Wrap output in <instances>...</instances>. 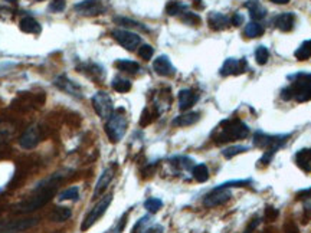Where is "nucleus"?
<instances>
[{
  "label": "nucleus",
  "instance_id": "obj_1",
  "mask_svg": "<svg viewBox=\"0 0 311 233\" xmlns=\"http://www.w3.org/2000/svg\"><path fill=\"white\" fill-rule=\"evenodd\" d=\"M57 187H51V189H39V190H33L32 196L19 202L18 204L13 206V212L19 214H28L38 210L40 207L46 206L52 197L55 196Z\"/></svg>",
  "mask_w": 311,
  "mask_h": 233
},
{
  "label": "nucleus",
  "instance_id": "obj_2",
  "mask_svg": "<svg viewBox=\"0 0 311 233\" xmlns=\"http://www.w3.org/2000/svg\"><path fill=\"white\" fill-rule=\"evenodd\" d=\"M249 136V128L239 119H225L219 125V134L215 137V141L219 143H229L242 140Z\"/></svg>",
  "mask_w": 311,
  "mask_h": 233
},
{
  "label": "nucleus",
  "instance_id": "obj_3",
  "mask_svg": "<svg viewBox=\"0 0 311 233\" xmlns=\"http://www.w3.org/2000/svg\"><path fill=\"white\" fill-rule=\"evenodd\" d=\"M127 116L123 108H118L105 122V133L111 143H118L127 131Z\"/></svg>",
  "mask_w": 311,
  "mask_h": 233
},
{
  "label": "nucleus",
  "instance_id": "obj_4",
  "mask_svg": "<svg viewBox=\"0 0 311 233\" xmlns=\"http://www.w3.org/2000/svg\"><path fill=\"white\" fill-rule=\"evenodd\" d=\"M111 202H113V194L102 196L97 203H95V206H94V207L87 213V216L84 217L82 225H81V231L85 232V231H88L90 228H93L98 220L105 214L107 209H108L110 204H111Z\"/></svg>",
  "mask_w": 311,
  "mask_h": 233
},
{
  "label": "nucleus",
  "instance_id": "obj_5",
  "mask_svg": "<svg viewBox=\"0 0 311 233\" xmlns=\"http://www.w3.org/2000/svg\"><path fill=\"white\" fill-rule=\"evenodd\" d=\"M294 78L290 91L292 98H295L298 102L311 101V74H297Z\"/></svg>",
  "mask_w": 311,
  "mask_h": 233
},
{
  "label": "nucleus",
  "instance_id": "obj_6",
  "mask_svg": "<svg viewBox=\"0 0 311 233\" xmlns=\"http://www.w3.org/2000/svg\"><path fill=\"white\" fill-rule=\"evenodd\" d=\"M39 223V217H22L0 222V233H19L28 231Z\"/></svg>",
  "mask_w": 311,
  "mask_h": 233
},
{
  "label": "nucleus",
  "instance_id": "obj_7",
  "mask_svg": "<svg viewBox=\"0 0 311 233\" xmlns=\"http://www.w3.org/2000/svg\"><path fill=\"white\" fill-rule=\"evenodd\" d=\"M93 107H94L98 116H101L104 119H108L111 116V114L114 113L113 99L104 91H99L93 97Z\"/></svg>",
  "mask_w": 311,
  "mask_h": 233
},
{
  "label": "nucleus",
  "instance_id": "obj_8",
  "mask_svg": "<svg viewBox=\"0 0 311 233\" xmlns=\"http://www.w3.org/2000/svg\"><path fill=\"white\" fill-rule=\"evenodd\" d=\"M111 35L127 51H134L141 43V38L137 33L125 30V29H116V30H113Z\"/></svg>",
  "mask_w": 311,
  "mask_h": 233
},
{
  "label": "nucleus",
  "instance_id": "obj_9",
  "mask_svg": "<svg viewBox=\"0 0 311 233\" xmlns=\"http://www.w3.org/2000/svg\"><path fill=\"white\" fill-rule=\"evenodd\" d=\"M42 140V131L39 128V125L33 124V125H29L19 138V146L25 150H32L35 147H38V144Z\"/></svg>",
  "mask_w": 311,
  "mask_h": 233
},
{
  "label": "nucleus",
  "instance_id": "obj_10",
  "mask_svg": "<svg viewBox=\"0 0 311 233\" xmlns=\"http://www.w3.org/2000/svg\"><path fill=\"white\" fill-rule=\"evenodd\" d=\"M105 4L102 0H82L74 6V10L84 16H97L105 12Z\"/></svg>",
  "mask_w": 311,
  "mask_h": 233
},
{
  "label": "nucleus",
  "instance_id": "obj_11",
  "mask_svg": "<svg viewBox=\"0 0 311 233\" xmlns=\"http://www.w3.org/2000/svg\"><path fill=\"white\" fill-rule=\"evenodd\" d=\"M232 197V192L229 189H219L215 187L211 193H208L203 199V204L205 207H216L220 204H225L228 200H231Z\"/></svg>",
  "mask_w": 311,
  "mask_h": 233
},
{
  "label": "nucleus",
  "instance_id": "obj_12",
  "mask_svg": "<svg viewBox=\"0 0 311 233\" xmlns=\"http://www.w3.org/2000/svg\"><path fill=\"white\" fill-rule=\"evenodd\" d=\"M54 85H55L58 89H61L62 92H65V94H68V95H71V97L78 98V99H81V98L84 97V95H82L81 87L78 85L75 81L69 79L66 75H59V77L54 81Z\"/></svg>",
  "mask_w": 311,
  "mask_h": 233
},
{
  "label": "nucleus",
  "instance_id": "obj_13",
  "mask_svg": "<svg viewBox=\"0 0 311 233\" xmlns=\"http://www.w3.org/2000/svg\"><path fill=\"white\" fill-rule=\"evenodd\" d=\"M245 68H247V60L245 59H238L229 58L226 59L222 65V68L219 69V74L222 77H228V75H238V74H242L245 72Z\"/></svg>",
  "mask_w": 311,
  "mask_h": 233
},
{
  "label": "nucleus",
  "instance_id": "obj_14",
  "mask_svg": "<svg viewBox=\"0 0 311 233\" xmlns=\"http://www.w3.org/2000/svg\"><path fill=\"white\" fill-rule=\"evenodd\" d=\"M153 69H155L156 74L160 75V77H173L176 74V68L170 62L169 57H166V55H160L158 58L155 59Z\"/></svg>",
  "mask_w": 311,
  "mask_h": 233
},
{
  "label": "nucleus",
  "instance_id": "obj_15",
  "mask_svg": "<svg viewBox=\"0 0 311 233\" xmlns=\"http://www.w3.org/2000/svg\"><path fill=\"white\" fill-rule=\"evenodd\" d=\"M114 173H116L114 167H107V169L101 173L99 178H98L97 184H95L94 193H93V197H94V199H98L99 196L104 194V192L107 190V187L110 186V183H111V180H113V177H114Z\"/></svg>",
  "mask_w": 311,
  "mask_h": 233
},
{
  "label": "nucleus",
  "instance_id": "obj_16",
  "mask_svg": "<svg viewBox=\"0 0 311 233\" xmlns=\"http://www.w3.org/2000/svg\"><path fill=\"white\" fill-rule=\"evenodd\" d=\"M196 101H197V94L192 89H182L179 92V108L182 111L192 108Z\"/></svg>",
  "mask_w": 311,
  "mask_h": 233
},
{
  "label": "nucleus",
  "instance_id": "obj_17",
  "mask_svg": "<svg viewBox=\"0 0 311 233\" xmlns=\"http://www.w3.org/2000/svg\"><path fill=\"white\" fill-rule=\"evenodd\" d=\"M208 23L209 26L214 29V30H223L229 26L231 20L228 19L225 15L222 13H218V12H211L208 15Z\"/></svg>",
  "mask_w": 311,
  "mask_h": 233
},
{
  "label": "nucleus",
  "instance_id": "obj_18",
  "mask_svg": "<svg viewBox=\"0 0 311 233\" xmlns=\"http://www.w3.org/2000/svg\"><path fill=\"white\" fill-rule=\"evenodd\" d=\"M19 28L22 32L25 33H31V35H39L42 32V26L39 25L36 19H33L32 16H25L20 20Z\"/></svg>",
  "mask_w": 311,
  "mask_h": 233
},
{
  "label": "nucleus",
  "instance_id": "obj_19",
  "mask_svg": "<svg viewBox=\"0 0 311 233\" xmlns=\"http://www.w3.org/2000/svg\"><path fill=\"white\" fill-rule=\"evenodd\" d=\"M294 23H295V16H294V13H290V12L288 13H281L275 19V26L281 32H291L294 29Z\"/></svg>",
  "mask_w": 311,
  "mask_h": 233
},
{
  "label": "nucleus",
  "instance_id": "obj_20",
  "mask_svg": "<svg viewBox=\"0 0 311 233\" xmlns=\"http://www.w3.org/2000/svg\"><path fill=\"white\" fill-rule=\"evenodd\" d=\"M77 69H79V72H84L87 77L94 79V81H99L104 78V69L95 63H84V65L77 66Z\"/></svg>",
  "mask_w": 311,
  "mask_h": 233
},
{
  "label": "nucleus",
  "instance_id": "obj_21",
  "mask_svg": "<svg viewBox=\"0 0 311 233\" xmlns=\"http://www.w3.org/2000/svg\"><path fill=\"white\" fill-rule=\"evenodd\" d=\"M295 163L297 166L306 172L310 173L311 172V148H303L295 154Z\"/></svg>",
  "mask_w": 311,
  "mask_h": 233
},
{
  "label": "nucleus",
  "instance_id": "obj_22",
  "mask_svg": "<svg viewBox=\"0 0 311 233\" xmlns=\"http://www.w3.org/2000/svg\"><path fill=\"white\" fill-rule=\"evenodd\" d=\"M71 216H72V210L69 207H66V206H58V207H55L49 213V220L57 222V223H62V222L69 220Z\"/></svg>",
  "mask_w": 311,
  "mask_h": 233
},
{
  "label": "nucleus",
  "instance_id": "obj_23",
  "mask_svg": "<svg viewBox=\"0 0 311 233\" xmlns=\"http://www.w3.org/2000/svg\"><path fill=\"white\" fill-rule=\"evenodd\" d=\"M199 118H200L199 113H186V114L176 116L173 119V125H176V127H189V125L196 124L199 121Z\"/></svg>",
  "mask_w": 311,
  "mask_h": 233
},
{
  "label": "nucleus",
  "instance_id": "obj_24",
  "mask_svg": "<svg viewBox=\"0 0 311 233\" xmlns=\"http://www.w3.org/2000/svg\"><path fill=\"white\" fill-rule=\"evenodd\" d=\"M114 65L120 71H124V72H128V74H136L140 71V65L134 60H128V59H118V60H116Z\"/></svg>",
  "mask_w": 311,
  "mask_h": 233
},
{
  "label": "nucleus",
  "instance_id": "obj_25",
  "mask_svg": "<svg viewBox=\"0 0 311 233\" xmlns=\"http://www.w3.org/2000/svg\"><path fill=\"white\" fill-rule=\"evenodd\" d=\"M247 7L249 9L251 18L255 20L262 19V18H265V15H267V10L259 4L258 0H249V1L247 3Z\"/></svg>",
  "mask_w": 311,
  "mask_h": 233
},
{
  "label": "nucleus",
  "instance_id": "obj_26",
  "mask_svg": "<svg viewBox=\"0 0 311 233\" xmlns=\"http://www.w3.org/2000/svg\"><path fill=\"white\" fill-rule=\"evenodd\" d=\"M192 175H193V178L199 183H205L208 181L209 178V170L205 164H196L192 170Z\"/></svg>",
  "mask_w": 311,
  "mask_h": 233
},
{
  "label": "nucleus",
  "instance_id": "obj_27",
  "mask_svg": "<svg viewBox=\"0 0 311 233\" xmlns=\"http://www.w3.org/2000/svg\"><path fill=\"white\" fill-rule=\"evenodd\" d=\"M295 58L298 60H307V59L311 58V39L310 40H306L300 45V48L295 51Z\"/></svg>",
  "mask_w": 311,
  "mask_h": 233
},
{
  "label": "nucleus",
  "instance_id": "obj_28",
  "mask_svg": "<svg viewBox=\"0 0 311 233\" xmlns=\"http://www.w3.org/2000/svg\"><path fill=\"white\" fill-rule=\"evenodd\" d=\"M78 199H79V189H78L77 186L68 187V189H65L63 192H61V193L58 194L59 202H65V200L77 202Z\"/></svg>",
  "mask_w": 311,
  "mask_h": 233
},
{
  "label": "nucleus",
  "instance_id": "obj_29",
  "mask_svg": "<svg viewBox=\"0 0 311 233\" xmlns=\"http://www.w3.org/2000/svg\"><path fill=\"white\" fill-rule=\"evenodd\" d=\"M262 33H264V28L258 22H251L245 28V35L248 38H259V36H262Z\"/></svg>",
  "mask_w": 311,
  "mask_h": 233
},
{
  "label": "nucleus",
  "instance_id": "obj_30",
  "mask_svg": "<svg viewBox=\"0 0 311 233\" xmlns=\"http://www.w3.org/2000/svg\"><path fill=\"white\" fill-rule=\"evenodd\" d=\"M111 87H113V89L117 91V92L124 94V92H128L131 89V82L128 79H124V78H116L113 81Z\"/></svg>",
  "mask_w": 311,
  "mask_h": 233
},
{
  "label": "nucleus",
  "instance_id": "obj_31",
  "mask_svg": "<svg viewBox=\"0 0 311 233\" xmlns=\"http://www.w3.org/2000/svg\"><path fill=\"white\" fill-rule=\"evenodd\" d=\"M185 9H186V6H185L183 3L175 1V0H172V1H169V3L166 4V13H167L169 16H176V15L182 13Z\"/></svg>",
  "mask_w": 311,
  "mask_h": 233
},
{
  "label": "nucleus",
  "instance_id": "obj_32",
  "mask_svg": "<svg viewBox=\"0 0 311 233\" xmlns=\"http://www.w3.org/2000/svg\"><path fill=\"white\" fill-rule=\"evenodd\" d=\"M144 207H146V210H147V212H150V213H156V212H158V210L163 207V202H161L160 199L150 197V199H147V200L144 202Z\"/></svg>",
  "mask_w": 311,
  "mask_h": 233
},
{
  "label": "nucleus",
  "instance_id": "obj_33",
  "mask_svg": "<svg viewBox=\"0 0 311 233\" xmlns=\"http://www.w3.org/2000/svg\"><path fill=\"white\" fill-rule=\"evenodd\" d=\"M248 150H249V147H247V146H233V147H229V148H225L222 151V154H223V157H226V158H232L235 155L245 153Z\"/></svg>",
  "mask_w": 311,
  "mask_h": 233
},
{
  "label": "nucleus",
  "instance_id": "obj_34",
  "mask_svg": "<svg viewBox=\"0 0 311 233\" xmlns=\"http://www.w3.org/2000/svg\"><path fill=\"white\" fill-rule=\"evenodd\" d=\"M182 22L183 23H186V25H189V26H199L200 25V16L199 15H196V13H192V12H185L183 15H182Z\"/></svg>",
  "mask_w": 311,
  "mask_h": 233
},
{
  "label": "nucleus",
  "instance_id": "obj_35",
  "mask_svg": "<svg viewBox=\"0 0 311 233\" xmlns=\"http://www.w3.org/2000/svg\"><path fill=\"white\" fill-rule=\"evenodd\" d=\"M270 58V51L265 46H258L255 51V59L259 65H265Z\"/></svg>",
  "mask_w": 311,
  "mask_h": 233
},
{
  "label": "nucleus",
  "instance_id": "obj_36",
  "mask_svg": "<svg viewBox=\"0 0 311 233\" xmlns=\"http://www.w3.org/2000/svg\"><path fill=\"white\" fill-rule=\"evenodd\" d=\"M114 22L117 25H121V26H125V28H140L143 30H147L141 23H138L136 20L128 19V18H114Z\"/></svg>",
  "mask_w": 311,
  "mask_h": 233
},
{
  "label": "nucleus",
  "instance_id": "obj_37",
  "mask_svg": "<svg viewBox=\"0 0 311 233\" xmlns=\"http://www.w3.org/2000/svg\"><path fill=\"white\" fill-rule=\"evenodd\" d=\"M153 55H155V49H153L152 45H143V46H140V49H138V57L140 58L144 59V60H150V59L153 58Z\"/></svg>",
  "mask_w": 311,
  "mask_h": 233
},
{
  "label": "nucleus",
  "instance_id": "obj_38",
  "mask_svg": "<svg viewBox=\"0 0 311 233\" xmlns=\"http://www.w3.org/2000/svg\"><path fill=\"white\" fill-rule=\"evenodd\" d=\"M63 9H65V0H52V3L49 4V10L55 13L63 12Z\"/></svg>",
  "mask_w": 311,
  "mask_h": 233
},
{
  "label": "nucleus",
  "instance_id": "obj_39",
  "mask_svg": "<svg viewBox=\"0 0 311 233\" xmlns=\"http://www.w3.org/2000/svg\"><path fill=\"white\" fill-rule=\"evenodd\" d=\"M278 209H275V207H272V206H267L265 207V217H267V220H270V222H274L277 217H278Z\"/></svg>",
  "mask_w": 311,
  "mask_h": 233
},
{
  "label": "nucleus",
  "instance_id": "obj_40",
  "mask_svg": "<svg viewBox=\"0 0 311 233\" xmlns=\"http://www.w3.org/2000/svg\"><path fill=\"white\" fill-rule=\"evenodd\" d=\"M297 197H298L300 200H304V202L310 206L311 209V189H307V190L300 192V193L297 194Z\"/></svg>",
  "mask_w": 311,
  "mask_h": 233
},
{
  "label": "nucleus",
  "instance_id": "obj_41",
  "mask_svg": "<svg viewBox=\"0 0 311 233\" xmlns=\"http://www.w3.org/2000/svg\"><path fill=\"white\" fill-rule=\"evenodd\" d=\"M284 231H285V233H300L298 226H297L294 222H291V220L285 223V226H284Z\"/></svg>",
  "mask_w": 311,
  "mask_h": 233
},
{
  "label": "nucleus",
  "instance_id": "obj_42",
  "mask_svg": "<svg viewBox=\"0 0 311 233\" xmlns=\"http://www.w3.org/2000/svg\"><path fill=\"white\" fill-rule=\"evenodd\" d=\"M163 232H164L163 226H160V225H155V226L146 228V229H144L141 233H163Z\"/></svg>",
  "mask_w": 311,
  "mask_h": 233
},
{
  "label": "nucleus",
  "instance_id": "obj_43",
  "mask_svg": "<svg viewBox=\"0 0 311 233\" xmlns=\"http://www.w3.org/2000/svg\"><path fill=\"white\" fill-rule=\"evenodd\" d=\"M242 23H244V16H241L239 13H235V16L232 18V25L239 26V25H242Z\"/></svg>",
  "mask_w": 311,
  "mask_h": 233
},
{
  "label": "nucleus",
  "instance_id": "obj_44",
  "mask_svg": "<svg viewBox=\"0 0 311 233\" xmlns=\"http://www.w3.org/2000/svg\"><path fill=\"white\" fill-rule=\"evenodd\" d=\"M272 3H275V4H287L290 0H270Z\"/></svg>",
  "mask_w": 311,
  "mask_h": 233
},
{
  "label": "nucleus",
  "instance_id": "obj_45",
  "mask_svg": "<svg viewBox=\"0 0 311 233\" xmlns=\"http://www.w3.org/2000/svg\"><path fill=\"white\" fill-rule=\"evenodd\" d=\"M200 1H202V0H194V6H196V7L199 6L200 9H203V4H202Z\"/></svg>",
  "mask_w": 311,
  "mask_h": 233
},
{
  "label": "nucleus",
  "instance_id": "obj_46",
  "mask_svg": "<svg viewBox=\"0 0 311 233\" xmlns=\"http://www.w3.org/2000/svg\"><path fill=\"white\" fill-rule=\"evenodd\" d=\"M4 1H9V3H13V1H16V0H4Z\"/></svg>",
  "mask_w": 311,
  "mask_h": 233
},
{
  "label": "nucleus",
  "instance_id": "obj_47",
  "mask_svg": "<svg viewBox=\"0 0 311 233\" xmlns=\"http://www.w3.org/2000/svg\"><path fill=\"white\" fill-rule=\"evenodd\" d=\"M35 1H42V0H35Z\"/></svg>",
  "mask_w": 311,
  "mask_h": 233
}]
</instances>
